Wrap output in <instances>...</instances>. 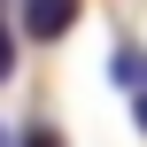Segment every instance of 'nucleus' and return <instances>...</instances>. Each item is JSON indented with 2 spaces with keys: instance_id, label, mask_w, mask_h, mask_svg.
Instances as JSON below:
<instances>
[{
  "instance_id": "obj_2",
  "label": "nucleus",
  "mask_w": 147,
  "mask_h": 147,
  "mask_svg": "<svg viewBox=\"0 0 147 147\" xmlns=\"http://www.w3.org/2000/svg\"><path fill=\"white\" fill-rule=\"evenodd\" d=\"M109 78H116L132 101H140V93H147V47H132V39H124V47L109 54Z\"/></svg>"
},
{
  "instance_id": "obj_6",
  "label": "nucleus",
  "mask_w": 147,
  "mask_h": 147,
  "mask_svg": "<svg viewBox=\"0 0 147 147\" xmlns=\"http://www.w3.org/2000/svg\"><path fill=\"white\" fill-rule=\"evenodd\" d=\"M0 140H8V132H0Z\"/></svg>"
},
{
  "instance_id": "obj_5",
  "label": "nucleus",
  "mask_w": 147,
  "mask_h": 147,
  "mask_svg": "<svg viewBox=\"0 0 147 147\" xmlns=\"http://www.w3.org/2000/svg\"><path fill=\"white\" fill-rule=\"evenodd\" d=\"M132 109H140V124H147V93H140V101H132Z\"/></svg>"
},
{
  "instance_id": "obj_3",
  "label": "nucleus",
  "mask_w": 147,
  "mask_h": 147,
  "mask_svg": "<svg viewBox=\"0 0 147 147\" xmlns=\"http://www.w3.org/2000/svg\"><path fill=\"white\" fill-rule=\"evenodd\" d=\"M16 147H62V132L54 124H31V132H16Z\"/></svg>"
},
{
  "instance_id": "obj_4",
  "label": "nucleus",
  "mask_w": 147,
  "mask_h": 147,
  "mask_svg": "<svg viewBox=\"0 0 147 147\" xmlns=\"http://www.w3.org/2000/svg\"><path fill=\"white\" fill-rule=\"evenodd\" d=\"M8 78H16V31L0 23V85H8Z\"/></svg>"
},
{
  "instance_id": "obj_1",
  "label": "nucleus",
  "mask_w": 147,
  "mask_h": 147,
  "mask_svg": "<svg viewBox=\"0 0 147 147\" xmlns=\"http://www.w3.org/2000/svg\"><path fill=\"white\" fill-rule=\"evenodd\" d=\"M16 23H23V39H62L78 23V0H16Z\"/></svg>"
}]
</instances>
